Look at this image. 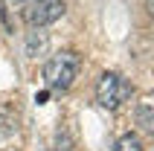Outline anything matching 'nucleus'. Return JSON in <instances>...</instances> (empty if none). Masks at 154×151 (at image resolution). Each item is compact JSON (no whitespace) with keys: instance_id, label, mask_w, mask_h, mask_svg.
<instances>
[{"instance_id":"6e6552de","label":"nucleus","mask_w":154,"mask_h":151,"mask_svg":"<svg viewBox=\"0 0 154 151\" xmlns=\"http://www.w3.org/2000/svg\"><path fill=\"white\" fill-rule=\"evenodd\" d=\"M15 3H17V6H23V3H26V0H15Z\"/></svg>"},{"instance_id":"f03ea898","label":"nucleus","mask_w":154,"mask_h":151,"mask_svg":"<svg viewBox=\"0 0 154 151\" xmlns=\"http://www.w3.org/2000/svg\"><path fill=\"white\" fill-rule=\"evenodd\" d=\"M128 99H131V84L119 73H102V79L96 82V102H99V108L116 110Z\"/></svg>"},{"instance_id":"0eeeda50","label":"nucleus","mask_w":154,"mask_h":151,"mask_svg":"<svg viewBox=\"0 0 154 151\" xmlns=\"http://www.w3.org/2000/svg\"><path fill=\"white\" fill-rule=\"evenodd\" d=\"M148 12H151V15H154V0H148Z\"/></svg>"},{"instance_id":"423d86ee","label":"nucleus","mask_w":154,"mask_h":151,"mask_svg":"<svg viewBox=\"0 0 154 151\" xmlns=\"http://www.w3.org/2000/svg\"><path fill=\"white\" fill-rule=\"evenodd\" d=\"M113 151H143V143H140L137 134H122L113 145Z\"/></svg>"},{"instance_id":"f257e3e1","label":"nucleus","mask_w":154,"mask_h":151,"mask_svg":"<svg viewBox=\"0 0 154 151\" xmlns=\"http://www.w3.org/2000/svg\"><path fill=\"white\" fill-rule=\"evenodd\" d=\"M79 70H82V58H79V52L73 50H58L52 52L47 64H44V82L50 90H70L73 82L79 79Z\"/></svg>"},{"instance_id":"20e7f679","label":"nucleus","mask_w":154,"mask_h":151,"mask_svg":"<svg viewBox=\"0 0 154 151\" xmlns=\"http://www.w3.org/2000/svg\"><path fill=\"white\" fill-rule=\"evenodd\" d=\"M44 50H47V32H41V26H29V32H26V55L38 58V55H44Z\"/></svg>"},{"instance_id":"39448f33","label":"nucleus","mask_w":154,"mask_h":151,"mask_svg":"<svg viewBox=\"0 0 154 151\" xmlns=\"http://www.w3.org/2000/svg\"><path fill=\"white\" fill-rule=\"evenodd\" d=\"M134 119H137V125L143 134H154V108L151 105H137V110H134Z\"/></svg>"},{"instance_id":"7ed1b4c3","label":"nucleus","mask_w":154,"mask_h":151,"mask_svg":"<svg viewBox=\"0 0 154 151\" xmlns=\"http://www.w3.org/2000/svg\"><path fill=\"white\" fill-rule=\"evenodd\" d=\"M23 20L29 26H50L64 15V0H26L23 6Z\"/></svg>"}]
</instances>
